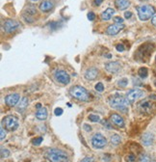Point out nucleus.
<instances>
[{"instance_id":"1a4fd4ad","label":"nucleus","mask_w":156,"mask_h":162,"mask_svg":"<svg viewBox=\"0 0 156 162\" xmlns=\"http://www.w3.org/2000/svg\"><path fill=\"white\" fill-rule=\"evenodd\" d=\"M144 96V92L140 89H132L130 91H128L127 94H126V98L129 101L130 103L135 102L138 98H140L141 97Z\"/></svg>"},{"instance_id":"dca6fc26","label":"nucleus","mask_w":156,"mask_h":162,"mask_svg":"<svg viewBox=\"0 0 156 162\" xmlns=\"http://www.w3.org/2000/svg\"><path fill=\"white\" fill-rule=\"evenodd\" d=\"M99 75V69L94 67L89 68L85 72V78L87 80H94Z\"/></svg>"},{"instance_id":"72a5a7b5","label":"nucleus","mask_w":156,"mask_h":162,"mask_svg":"<svg viewBox=\"0 0 156 162\" xmlns=\"http://www.w3.org/2000/svg\"><path fill=\"white\" fill-rule=\"evenodd\" d=\"M87 17H88V19H89V20L93 21V20L95 19V15L93 12H89V13H88V15H87Z\"/></svg>"},{"instance_id":"e433bc0d","label":"nucleus","mask_w":156,"mask_h":162,"mask_svg":"<svg viewBox=\"0 0 156 162\" xmlns=\"http://www.w3.org/2000/svg\"><path fill=\"white\" fill-rule=\"evenodd\" d=\"M54 114L56 116H61L63 114V109L62 108H56L55 111H54Z\"/></svg>"},{"instance_id":"c756f323","label":"nucleus","mask_w":156,"mask_h":162,"mask_svg":"<svg viewBox=\"0 0 156 162\" xmlns=\"http://www.w3.org/2000/svg\"><path fill=\"white\" fill-rule=\"evenodd\" d=\"M127 84H128V80L126 78H122V79L119 80V82H118V85L120 87H126Z\"/></svg>"},{"instance_id":"39448f33","label":"nucleus","mask_w":156,"mask_h":162,"mask_svg":"<svg viewBox=\"0 0 156 162\" xmlns=\"http://www.w3.org/2000/svg\"><path fill=\"white\" fill-rule=\"evenodd\" d=\"M2 126L8 131H15L18 127V119L14 115H8L2 120Z\"/></svg>"},{"instance_id":"aec40b11","label":"nucleus","mask_w":156,"mask_h":162,"mask_svg":"<svg viewBox=\"0 0 156 162\" xmlns=\"http://www.w3.org/2000/svg\"><path fill=\"white\" fill-rule=\"evenodd\" d=\"M36 118L39 121H44L47 118V109L45 107H41L37 110L36 112Z\"/></svg>"},{"instance_id":"473e14b6","label":"nucleus","mask_w":156,"mask_h":162,"mask_svg":"<svg viewBox=\"0 0 156 162\" xmlns=\"http://www.w3.org/2000/svg\"><path fill=\"white\" fill-rule=\"evenodd\" d=\"M113 19H114L115 23H118V24H122L123 23V19L121 17H115Z\"/></svg>"},{"instance_id":"58836bf2","label":"nucleus","mask_w":156,"mask_h":162,"mask_svg":"<svg viewBox=\"0 0 156 162\" xmlns=\"http://www.w3.org/2000/svg\"><path fill=\"white\" fill-rule=\"evenodd\" d=\"M82 162H94V159H93V157H85L83 160H82Z\"/></svg>"},{"instance_id":"9d476101","label":"nucleus","mask_w":156,"mask_h":162,"mask_svg":"<svg viewBox=\"0 0 156 162\" xmlns=\"http://www.w3.org/2000/svg\"><path fill=\"white\" fill-rule=\"evenodd\" d=\"M152 108H153V104L151 101L148 100V99H145V100H142L141 102H139L138 104V109L141 113L143 114H149L151 113L152 111Z\"/></svg>"},{"instance_id":"6e6552de","label":"nucleus","mask_w":156,"mask_h":162,"mask_svg":"<svg viewBox=\"0 0 156 162\" xmlns=\"http://www.w3.org/2000/svg\"><path fill=\"white\" fill-rule=\"evenodd\" d=\"M92 146L94 149H102L106 146L107 140L101 133H95L92 137Z\"/></svg>"},{"instance_id":"c03bdc74","label":"nucleus","mask_w":156,"mask_h":162,"mask_svg":"<svg viewBox=\"0 0 156 162\" xmlns=\"http://www.w3.org/2000/svg\"><path fill=\"white\" fill-rule=\"evenodd\" d=\"M36 107H37V109H40V108H41V107H43V106L41 105V103H38Z\"/></svg>"},{"instance_id":"4468645a","label":"nucleus","mask_w":156,"mask_h":162,"mask_svg":"<svg viewBox=\"0 0 156 162\" xmlns=\"http://www.w3.org/2000/svg\"><path fill=\"white\" fill-rule=\"evenodd\" d=\"M123 27H124L123 24H118V23L112 24V25L108 26V28L106 30V33L109 36H116Z\"/></svg>"},{"instance_id":"a211bd4d","label":"nucleus","mask_w":156,"mask_h":162,"mask_svg":"<svg viewBox=\"0 0 156 162\" xmlns=\"http://www.w3.org/2000/svg\"><path fill=\"white\" fill-rule=\"evenodd\" d=\"M115 5L120 11H123L130 6V1L129 0H115Z\"/></svg>"},{"instance_id":"49530a36","label":"nucleus","mask_w":156,"mask_h":162,"mask_svg":"<svg viewBox=\"0 0 156 162\" xmlns=\"http://www.w3.org/2000/svg\"><path fill=\"white\" fill-rule=\"evenodd\" d=\"M31 1H33V2H37V1H39V0H31Z\"/></svg>"},{"instance_id":"f3484780","label":"nucleus","mask_w":156,"mask_h":162,"mask_svg":"<svg viewBox=\"0 0 156 162\" xmlns=\"http://www.w3.org/2000/svg\"><path fill=\"white\" fill-rule=\"evenodd\" d=\"M53 7H54V4L52 1H50V0H44V1H42L40 4V10L44 13H47V12L51 11Z\"/></svg>"},{"instance_id":"ddd939ff","label":"nucleus","mask_w":156,"mask_h":162,"mask_svg":"<svg viewBox=\"0 0 156 162\" xmlns=\"http://www.w3.org/2000/svg\"><path fill=\"white\" fill-rule=\"evenodd\" d=\"M153 141H154V135L151 132H145L141 137V143L145 147L151 146L153 144Z\"/></svg>"},{"instance_id":"5701e85b","label":"nucleus","mask_w":156,"mask_h":162,"mask_svg":"<svg viewBox=\"0 0 156 162\" xmlns=\"http://www.w3.org/2000/svg\"><path fill=\"white\" fill-rule=\"evenodd\" d=\"M110 141H111V144L113 146H118L121 144L122 142V138L119 134H113L110 138Z\"/></svg>"},{"instance_id":"393cba45","label":"nucleus","mask_w":156,"mask_h":162,"mask_svg":"<svg viewBox=\"0 0 156 162\" xmlns=\"http://www.w3.org/2000/svg\"><path fill=\"white\" fill-rule=\"evenodd\" d=\"M138 162H151V158L147 154H142L138 159Z\"/></svg>"},{"instance_id":"2eb2a0df","label":"nucleus","mask_w":156,"mask_h":162,"mask_svg":"<svg viewBox=\"0 0 156 162\" xmlns=\"http://www.w3.org/2000/svg\"><path fill=\"white\" fill-rule=\"evenodd\" d=\"M110 122L116 126L118 127H124L125 124H124V120L122 119V117H121L119 114H112L110 116Z\"/></svg>"},{"instance_id":"a19ab883","label":"nucleus","mask_w":156,"mask_h":162,"mask_svg":"<svg viewBox=\"0 0 156 162\" xmlns=\"http://www.w3.org/2000/svg\"><path fill=\"white\" fill-rule=\"evenodd\" d=\"M83 126H84V129L87 130V131H91V130H92V127H91V126H89V125H86V124H85Z\"/></svg>"},{"instance_id":"79ce46f5","label":"nucleus","mask_w":156,"mask_h":162,"mask_svg":"<svg viewBox=\"0 0 156 162\" xmlns=\"http://www.w3.org/2000/svg\"><path fill=\"white\" fill-rule=\"evenodd\" d=\"M102 2H103V0H94V5H96V6L100 5Z\"/></svg>"},{"instance_id":"f8f14e48","label":"nucleus","mask_w":156,"mask_h":162,"mask_svg":"<svg viewBox=\"0 0 156 162\" xmlns=\"http://www.w3.org/2000/svg\"><path fill=\"white\" fill-rule=\"evenodd\" d=\"M121 68H122V65L118 61H113V62H108L105 64V69L111 74L118 73L121 69Z\"/></svg>"},{"instance_id":"4be33fe9","label":"nucleus","mask_w":156,"mask_h":162,"mask_svg":"<svg viewBox=\"0 0 156 162\" xmlns=\"http://www.w3.org/2000/svg\"><path fill=\"white\" fill-rule=\"evenodd\" d=\"M25 15H28V16H30V17H33L35 15H37V8L35 6H28L25 10H24V13Z\"/></svg>"},{"instance_id":"7ed1b4c3","label":"nucleus","mask_w":156,"mask_h":162,"mask_svg":"<svg viewBox=\"0 0 156 162\" xmlns=\"http://www.w3.org/2000/svg\"><path fill=\"white\" fill-rule=\"evenodd\" d=\"M70 95L79 101H89L91 99V96L89 92L82 86H72L70 89Z\"/></svg>"},{"instance_id":"ea45409f","label":"nucleus","mask_w":156,"mask_h":162,"mask_svg":"<svg viewBox=\"0 0 156 162\" xmlns=\"http://www.w3.org/2000/svg\"><path fill=\"white\" fill-rule=\"evenodd\" d=\"M132 17V13L131 12H125L124 13V17L125 18H130Z\"/></svg>"},{"instance_id":"c9c22d12","label":"nucleus","mask_w":156,"mask_h":162,"mask_svg":"<svg viewBox=\"0 0 156 162\" xmlns=\"http://www.w3.org/2000/svg\"><path fill=\"white\" fill-rule=\"evenodd\" d=\"M116 49L118 50L119 52H122V51H124V45L122 44H119V45H116Z\"/></svg>"},{"instance_id":"f704fd0d","label":"nucleus","mask_w":156,"mask_h":162,"mask_svg":"<svg viewBox=\"0 0 156 162\" xmlns=\"http://www.w3.org/2000/svg\"><path fill=\"white\" fill-rule=\"evenodd\" d=\"M0 133H1V136H0V139H1V141H3V140L6 138V132H5V129H4L3 126H2L1 128H0Z\"/></svg>"},{"instance_id":"f257e3e1","label":"nucleus","mask_w":156,"mask_h":162,"mask_svg":"<svg viewBox=\"0 0 156 162\" xmlns=\"http://www.w3.org/2000/svg\"><path fill=\"white\" fill-rule=\"evenodd\" d=\"M45 158L49 162H69L70 158L62 150L58 149H49L44 153Z\"/></svg>"},{"instance_id":"37998d69","label":"nucleus","mask_w":156,"mask_h":162,"mask_svg":"<svg viewBox=\"0 0 156 162\" xmlns=\"http://www.w3.org/2000/svg\"><path fill=\"white\" fill-rule=\"evenodd\" d=\"M151 23H152V25H154V26L156 27V16H154V17L151 18Z\"/></svg>"},{"instance_id":"9b49d317","label":"nucleus","mask_w":156,"mask_h":162,"mask_svg":"<svg viewBox=\"0 0 156 162\" xmlns=\"http://www.w3.org/2000/svg\"><path fill=\"white\" fill-rule=\"evenodd\" d=\"M19 100H21V96H19L18 94H16V93L10 94L5 98V102L10 107L16 106L19 102Z\"/></svg>"},{"instance_id":"6ab92c4d","label":"nucleus","mask_w":156,"mask_h":162,"mask_svg":"<svg viewBox=\"0 0 156 162\" xmlns=\"http://www.w3.org/2000/svg\"><path fill=\"white\" fill-rule=\"evenodd\" d=\"M114 15H115V10L113 8H107L104 12H102L100 17L102 20H106L107 21V20H110Z\"/></svg>"},{"instance_id":"2f4dec72","label":"nucleus","mask_w":156,"mask_h":162,"mask_svg":"<svg viewBox=\"0 0 156 162\" xmlns=\"http://www.w3.org/2000/svg\"><path fill=\"white\" fill-rule=\"evenodd\" d=\"M95 90L97 91V92H99V93H102L103 91H104V86L101 82H99L96 85H95Z\"/></svg>"},{"instance_id":"b1692460","label":"nucleus","mask_w":156,"mask_h":162,"mask_svg":"<svg viewBox=\"0 0 156 162\" xmlns=\"http://www.w3.org/2000/svg\"><path fill=\"white\" fill-rule=\"evenodd\" d=\"M148 74H149V70H148L147 68H145V67L140 68L139 70H138V74H139V76H140L141 78H143V79L148 76Z\"/></svg>"},{"instance_id":"20e7f679","label":"nucleus","mask_w":156,"mask_h":162,"mask_svg":"<svg viewBox=\"0 0 156 162\" xmlns=\"http://www.w3.org/2000/svg\"><path fill=\"white\" fill-rule=\"evenodd\" d=\"M138 12V17L142 21H147V20L152 18L155 14V9L151 5H141L136 8Z\"/></svg>"},{"instance_id":"cd10ccee","label":"nucleus","mask_w":156,"mask_h":162,"mask_svg":"<svg viewBox=\"0 0 156 162\" xmlns=\"http://www.w3.org/2000/svg\"><path fill=\"white\" fill-rule=\"evenodd\" d=\"M125 161L126 162H135L136 161V156L133 154H129L125 156Z\"/></svg>"},{"instance_id":"bb28decb","label":"nucleus","mask_w":156,"mask_h":162,"mask_svg":"<svg viewBox=\"0 0 156 162\" xmlns=\"http://www.w3.org/2000/svg\"><path fill=\"white\" fill-rule=\"evenodd\" d=\"M9 156H10V151L7 149L1 148V158L4 159V158H7Z\"/></svg>"},{"instance_id":"c85d7f7f","label":"nucleus","mask_w":156,"mask_h":162,"mask_svg":"<svg viewBox=\"0 0 156 162\" xmlns=\"http://www.w3.org/2000/svg\"><path fill=\"white\" fill-rule=\"evenodd\" d=\"M89 120L91 121V122H94V123H97V122H99L100 121V118L97 116V115H94V114H91V115H89Z\"/></svg>"},{"instance_id":"a18cd8bd","label":"nucleus","mask_w":156,"mask_h":162,"mask_svg":"<svg viewBox=\"0 0 156 162\" xmlns=\"http://www.w3.org/2000/svg\"><path fill=\"white\" fill-rule=\"evenodd\" d=\"M150 98H152V99H156V95H150Z\"/></svg>"},{"instance_id":"a878e982","label":"nucleus","mask_w":156,"mask_h":162,"mask_svg":"<svg viewBox=\"0 0 156 162\" xmlns=\"http://www.w3.org/2000/svg\"><path fill=\"white\" fill-rule=\"evenodd\" d=\"M22 17H23V19L25 20V21H26V22H28V23H32V22H34V21H35V19H34V17H30V16L25 15V14H23V15H22Z\"/></svg>"},{"instance_id":"4c0bfd02","label":"nucleus","mask_w":156,"mask_h":162,"mask_svg":"<svg viewBox=\"0 0 156 162\" xmlns=\"http://www.w3.org/2000/svg\"><path fill=\"white\" fill-rule=\"evenodd\" d=\"M102 124H103V126H106V127L108 128V129H111L112 128V126L107 121H102Z\"/></svg>"},{"instance_id":"412c9836","label":"nucleus","mask_w":156,"mask_h":162,"mask_svg":"<svg viewBox=\"0 0 156 162\" xmlns=\"http://www.w3.org/2000/svg\"><path fill=\"white\" fill-rule=\"evenodd\" d=\"M28 98L26 97H23L21 98V100H19V102L17 104V110L18 111H23L24 109H26V107L28 106Z\"/></svg>"},{"instance_id":"423d86ee","label":"nucleus","mask_w":156,"mask_h":162,"mask_svg":"<svg viewBox=\"0 0 156 162\" xmlns=\"http://www.w3.org/2000/svg\"><path fill=\"white\" fill-rule=\"evenodd\" d=\"M54 78L57 82H59L60 84L67 85L71 82V76L67 74L66 70L64 69H56L54 72Z\"/></svg>"},{"instance_id":"7c9ffc66","label":"nucleus","mask_w":156,"mask_h":162,"mask_svg":"<svg viewBox=\"0 0 156 162\" xmlns=\"http://www.w3.org/2000/svg\"><path fill=\"white\" fill-rule=\"evenodd\" d=\"M43 142V137L42 136H40V137H37V138H35V139H33L32 140V143H33V145H35V146H39L41 143Z\"/></svg>"},{"instance_id":"de8ad7c7","label":"nucleus","mask_w":156,"mask_h":162,"mask_svg":"<svg viewBox=\"0 0 156 162\" xmlns=\"http://www.w3.org/2000/svg\"><path fill=\"white\" fill-rule=\"evenodd\" d=\"M142 1H144V0H142Z\"/></svg>"},{"instance_id":"f03ea898","label":"nucleus","mask_w":156,"mask_h":162,"mask_svg":"<svg viewBox=\"0 0 156 162\" xmlns=\"http://www.w3.org/2000/svg\"><path fill=\"white\" fill-rule=\"evenodd\" d=\"M129 103L130 102L127 100V98L122 97V96H119V95L112 96L109 98L110 106L114 109L121 111V112H122V113H127Z\"/></svg>"},{"instance_id":"0eeeda50","label":"nucleus","mask_w":156,"mask_h":162,"mask_svg":"<svg viewBox=\"0 0 156 162\" xmlns=\"http://www.w3.org/2000/svg\"><path fill=\"white\" fill-rule=\"evenodd\" d=\"M21 27V24H19L18 21L15 19H12V18H9V19H6L5 21L3 22V30L6 32V33H13L15 31Z\"/></svg>"}]
</instances>
